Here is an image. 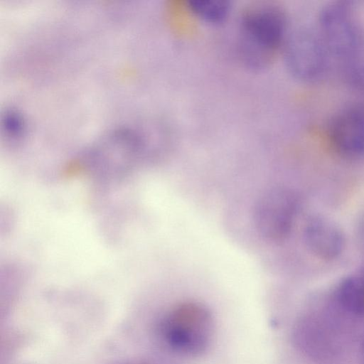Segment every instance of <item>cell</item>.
Listing matches in <instances>:
<instances>
[{
	"label": "cell",
	"instance_id": "6da1fadb",
	"mask_svg": "<svg viewBox=\"0 0 364 364\" xmlns=\"http://www.w3.org/2000/svg\"><path fill=\"white\" fill-rule=\"evenodd\" d=\"M238 51L246 65L263 68L283 47L288 33L287 20L277 6L259 3L247 7L240 21Z\"/></svg>",
	"mask_w": 364,
	"mask_h": 364
},
{
	"label": "cell",
	"instance_id": "7a4b0ae2",
	"mask_svg": "<svg viewBox=\"0 0 364 364\" xmlns=\"http://www.w3.org/2000/svg\"><path fill=\"white\" fill-rule=\"evenodd\" d=\"M159 336L172 353L183 358H196L210 346L215 323L203 304L186 301L169 309L158 323Z\"/></svg>",
	"mask_w": 364,
	"mask_h": 364
},
{
	"label": "cell",
	"instance_id": "3957f363",
	"mask_svg": "<svg viewBox=\"0 0 364 364\" xmlns=\"http://www.w3.org/2000/svg\"><path fill=\"white\" fill-rule=\"evenodd\" d=\"M286 66L297 80H318L326 67L328 51L319 36L306 27L289 32L282 47Z\"/></svg>",
	"mask_w": 364,
	"mask_h": 364
},
{
	"label": "cell",
	"instance_id": "277c9868",
	"mask_svg": "<svg viewBox=\"0 0 364 364\" xmlns=\"http://www.w3.org/2000/svg\"><path fill=\"white\" fill-rule=\"evenodd\" d=\"M296 210V200L288 189L276 187L264 192L257 200L253 220L259 235L267 240L279 242L289 234Z\"/></svg>",
	"mask_w": 364,
	"mask_h": 364
},
{
	"label": "cell",
	"instance_id": "5b68a950",
	"mask_svg": "<svg viewBox=\"0 0 364 364\" xmlns=\"http://www.w3.org/2000/svg\"><path fill=\"white\" fill-rule=\"evenodd\" d=\"M318 34L328 51L343 62L355 58L360 38L348 7L341 3L325 6L318 18Z\"/></svg>",
	"mask_w": 364,
	"mask_h": 364
},
{
	"label": "cell",
	"instance_id": "8992f818",
	"mask_svg": "<svg viewBox=\"0 0 364 364\" xmlns=\"http://www.w3.org/2000/svg\"><path fill=\"white\" fill-rule=\"evenodd\" d=\"M329 136L334 147L343 154L364 155V110L352 107L338 113L330 124Z\"/></svg>",
	"mask_w": 364,
	"mask_h": 364
},
{
	"label": "cell",
	"instance_id": "52a82bcc",
	"mask_svg": "<svg viewBox=\"0 0 364 364\" xmlns=\"http://www.w3.org/2000/svg\"><path fill=\"white\" fill-rule=\"evenodd\" d=\"M303 237L309 252L323 260L337 258L345 247L346 238L343 230L324 218L309 219L304 227Z\"/></svg>",
	"mask_w": 364,
	"mask_h": 364
},
{
	"label": "cell",
	"instance_id": "ba28073f",
	"mask_svg": "<svg viewBox=\"0 0 364 364\" xmlns=\"http://www.w3.org/2000/svg\"><path fill=\"white\" fill-rule=\"evenodd\" d=\"M336 298L346 312L364 316V279L358 276L345 277L337 287Z\"/></svg>",
	"mask_w": 364,
	"mask_h": 364
},
{
	"label": "cell",
	"instance_id": "9c48e42d",
	"mask_svg": "<svg viewBox=\"0 0 364 364\" xmlns=\"http://www.w3.org/2000/svg\"><path fill=\"white\" fill-rule=\"evenodd\" d=\"M188 6L197 17L210 23L223 21L230 10L225 0H190Z\"/></svg>",
	"mask_w": 364,
	"mask_h": 364
},
{
	"label": "cell",
	"instance_id": "30bf717a",
	"mask_svg": "<svg viewBox=\"0 0 364 364\" xmlns=\"http://www.w3.org/2000/svg\"><path fill=\"white\" fill-rule=\"evenodd\" d=\"M344 63L343 75L346 82L354 89L364 92V60L355 58Z\"/></svg>",
	"mask_w": 364,
	"mask_h": 364
},
{
	"label": "cell",
	"instance_id": "8fae6325",
	"mask_svg": "<svg viewBox=\"0 0 364 364\" xmlns=\"http://www.w3.org/2000/svg\"><path fill=\"white\" fill-rule=\"evenodd\" d=\"M358 361L360 364H364V333L360 338L358 346Z\"/></svg>",
	"mask_w": 364,
	"mask_h": 364
}]
</instances>
